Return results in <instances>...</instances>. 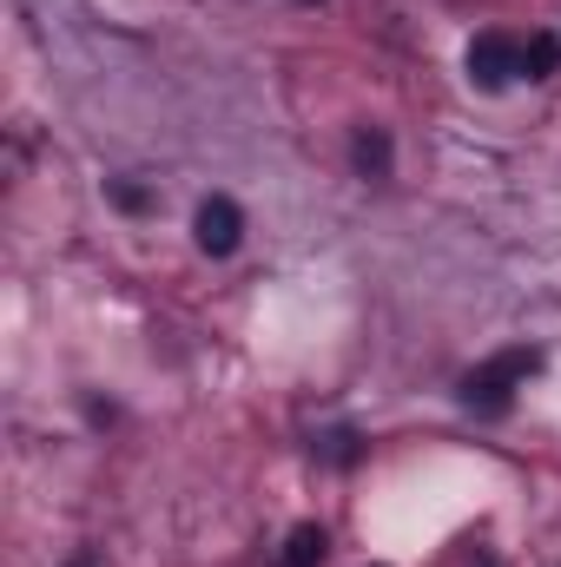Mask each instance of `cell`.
<instances>
[{
  "mask_svg": "<svg viewBox=\"0 0 561 567\" xmlns=\"http://www.w3.org/2000/svg\"><path fill=\"white\" fill-rule=\"evenodd\" d=\"M536 370H542L536 350H502V357H489V363H476V370L462 377V403H469L476 416H502V410L516 403V390H522Z\"/></svg>",
  "mask_w": 561,
  "mask_h": 567,
  "instance_id": "obj_1",
  "label": "cell"
},
{
  "mask_svg": "<svg viewBox=\"0 0 561 567\" xmlns=\"http://www.w3.org/2000/svg\"><path fill=\"white\" fill-rule=\"evenodd\" d=\"M238 238H245V212H238L232 198H205V205H198V251H205V258H232Z\"/></svg>",
  "mask_w": 561,
  "mask_h": 567,
  "instance_id": "obj_3",
  "label": "cell"
},
{
  "mask_svg": "<svg viewBox=\"0 0 561 567\" xmlns=\"http://www.w3.org/2000/svg\"><path fill=\"white\" fill-rule=\"evenodd\" d=\"M555 66H561V40L555 33H529L522 40V73L529 80H555Z\"/></svg>",
  "mask_w": 561,
  "mask_h": 567,
  "instance_id": "obj_4",
  "label": "cell"
},
{
  "mask_svg": "<svg viewBox=\"0 0 561 567\" xmlns=\"http://www.w3.org/2000/svg\"><path fill=\"white\" fill-rule=\"evenodd\" d=\"M462 66H469V80H476L482 93H502V86L522 73V40H509V33H476L469 53H462Z\"/></svg>",
  "mask_w": 561,
  "mask_h": 567,
  "instance_id": "obj_2",
  "label": "cell"
},
{
  "mask_svg": "<svg viewBox=\"0 0 561 567\" xmlns=\"http://www.w3.org/2000/svg\"><path fill=\"white\" fill-rule=\"evenodd\" d=\"M350 158H357V172H370V178H384V172H390V140L364 126V133L350 140Z\"/></svg>",
  "mask_w": 561,
  "mask_h": 567,
  "instance_id": "obj_6",
  "label": "cell"
},
{
  "mask_svg": "<svg viewBox=\"0 0 561 567\" xmlns=\"http://www.w3.org/2000/svg\"><path fill=\"white\" fill-rule=\"evenodd\" d=\"M324 528L317 522H304V528H290V542H284V567H324Z\"/></svg>",
  "mask_w": 561,
  "mask_h": 567,
  "instance_id": "obj_5",
  "label": "cell"
}]
</instances>
